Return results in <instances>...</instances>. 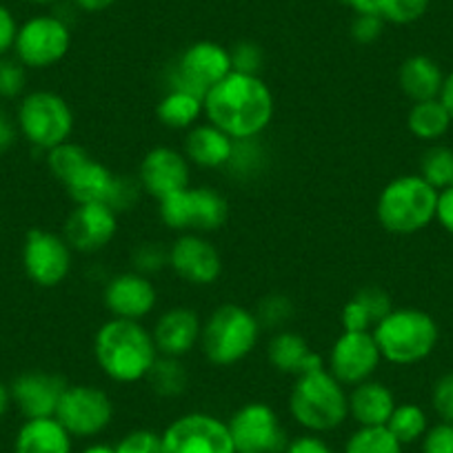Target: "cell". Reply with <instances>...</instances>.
<instances>
[{
  "label": "cell",
  "mask_w": 453,
  "mask_h": 453,
  "mask_svg": "<svg viewBox=\"0 0 453 453\" xmlns=\"http://www.w3.org/2000/svg\"><path fill=\"white\" fill-rule=\"evenodd\" d=\"M204 116L234 141H251L273 119V96L267 82L254 73L229 72L203 100Z\"/></svg>",
  "instance_id": "obj_1"
},
{
  "label": "cell",
  "mask_w": 453,
  "mask_h": 453,
  "mask_svg": "<svg viewBox=\"0 0 453 453\" xmlns=\"http://www.w3.org/2000/svg\"><path fill=\"white\" fill-rule=\"evenodd\" d=\"M94 356L111 380L129 385L145 380L160 354L154 335L141 322L111 318L96 334Z\"/></svg>",
  "instance_id": "obj_2"
},
{
  "label": "cell",
  "mask_w": 453,
  "mask_h": 453,
  "mask_svg": "<svg viewBox=\"0 0 453 453\" xmlns=\"http://www.w3.org/2000/svg\"><path fill=\"white\" fill-rule=\"evenodd\" d=\"M380 356L394 365H416L434 354L440 331L422 309H391L372 329Z\"/></svg>",
  "instance_id": "obj_3"
},
{
  "label": "cell",
  "mask_w": 453,
  "mask_h": 453,
  "mask_svg": "<svg viewBox=\"0 0 453 453\" xmlns=\"http://www.w3.org/2000/svg\"><path fill=\"white\" fill-rule=\"evenodd\" d=\"M291 416L311 431H329L349 416V395L329 369L320 367L296 378L289 395Z\"/></svg>",
  "instance_id": "obj_4"
},
{
  "label": "cell",
  "mask_w": 453,
  "mask_h": 453,
  "mask_svg": "<svg viewBox=\"0 0 453 453\" xmlns=\"http://www.w3.org/2000/svg\"><path fill=\"white\" fill-rule=\"evenodd\" d=\"M438 189L422 176H400L391 180L378 196L376 213L389 234L409 236L435 220Z\"/></svg>",
  "instance_id": "obj_5"
},
{
  "label": "cell",
  "mask_w": 453,
  "mask_h": 453,
  "mask_svg": "<svg viewBox=\"0 0 453 453\" xmlns=\"http://www.w3.org/2000/svg\"><path fill=\"white\" fill-rule=\"evenodd\" d=\"M260 338V320L241 304H222L200 331V345L209 363L229 367L254 351Z\"/></svg>",
  "instance_id": "obj_6"
},
{
  "label": "cell",
  "mask_w": 453,
  "mask_h": 453,
  "mask_svg": "<svg viewBox=\"0 0 453 453\" xmlns=\"http://www.w3.org/2000/svg\"><path fill=\"white\" fill-rule=\"evenodd\" d=\"M19 127L38 150H54L69 141L73 129L72 107L54 91H32L19 107Z\"/></svg>",
  "instance_id": "obj_7"
},
{
  "label": "cell",
  "mask_w": 453,
  "mask_h": 453,
  "mask_svg": "<svg viewBox=\"0 0 453 453\" xmlns=\"http://www.w3.org/2000/svg\"><path fill=\"white\" fill-rule=\"evenodd\" d=\"M226 200L209 187H187L160 200V220L176 232L207 234L225 225Z\"/></svg>",
  "instance_id": "obj_8"
},
{
  "label": "cell",
  "mask_w": 453,
  "mask_h": 453,
  "mask_svg": "<svg viewBox=\"0 0 453 453\" xmlns=\"http://www.w3.org/2000/svg\"><path fill=\"white\" fill-rule=\"evenodd\" d=\"M72 47V32L58 16H34L16 34V58L32 69H45L60 63Z\"/></svg>",
  "instance_id": "obj_9"
},
{
  "label": "cell",
  "mask_w": 453,
  "mask_h": 453,
  "mask_svg": "<svg viewBox=\"0 0 453 453\" xmlns=\"http://www.w3.org/2000/svg\"><path fill=\"white\" fill-rule=\"evenodd\" d=\"M232 67V54L211 41L194 42L182 51L173 69L172 89H185L204 100L207 91L222 81Z\"/></svg>",
  "instance_id": "obj_10"
},
{
  "label": "cell",
  "mask_w": 453,
  "mask_h": 453,
  "mask_svg": "<svg viewBox=\"0 0 453 453\" xmlns=\"http://www.w3.org/2000/svg\"><path fill=\"white\" fill-rule=\"evenodd\" d=\"M163 453H236V447L225 422L207 413H189L167 426Z\"/></svg>",
  "instance_id": "obj_11"
},
{
  "label": "cell",
  "mask_w": 453,
  "mask_h": 453,
  "mask_svg": "<svg viewBox=\"0 0 453 453\" xmlns=\"http://www.w3.org/2000/svg\"><path fill=\"white\" fill-rule=\"evenodd\" d=\"M111 416V400L103 389L91 385H73L65 389L54 418L67 429L69 435L89 438L107 429Z\"/></svg>",
  "instance_id": "obj_12"
},
{
  "label": "cell",
  "mask_w": 453,
  "mask_h": 453,
  "mask_svg": "<svg viewBox=\"0 0 453 453\" xmlns=\"http://www.w3.org/2000/svg\"><path fill=\"white\" fill-rule=\"evenodd\" d=\"M382 356L372 331H342L329 351V373L340 385H360L376 373Z\"/></svg>",
  "instance_id": "obj_13"
},
{
  "label": "cell",
  "mask_w": 453,
  "mask_h": 453,
  "mask_svg": "<svg viewBox=\"0 0 453 453\" xmlns=\"http://www.w3.org/2000/svg\"><path fill=\"white\" fill-rule=\"evenodd\" d=\"M226 426H229L236 451L280 453L287 449L285 431H282L276 411L269 404H245L234 413Z\"/></svg>",
  "instance_id": "obj_14"
},
{
  "label": "cell",
  "mask_w": 453,
  "mask_h": 453,
  "mask_svg": "<svg viewBox=\"0 0 453 453\" xmlns=\"http://www.w3.org/2000/svg\"><path fill=\"white\" fill-rule=\"evenodd\" d=\"M23 267L29 280L36 285H60L72 272V247L58 234L32 229L25 236Z\"/></svg>",
  "instance_id": "obj_15"
},
{
  "label": "cell",
  "mask_w": 453,
  "mask_h": 453,
  "mask_svg": "<svg viewBox=\"0 0 453 453\" xmlns=\"http://www.w3.org/2000/svg\"><path fill=\"white\" fill-rule=\"evenodd\" d=\"M119 232V213L100 203L76 204L65 220V241L72 250L94 254L104 250Z\"/></svg>",
  "instance_id": "obj_16"
},
{
  "label": "cell",
  "mask_w": 453,
  "mask_h": 453,
  "mask_svg": "<svg viewBox=\"0 0 453 453\" xmlns=\"http://www.w3.org/2000/svg\"><path fill=\"white\" fill-rule=\"evenodd\" d=\"M167 263L189 285H211L220 278L222 260L216 247L198 234H185L173 242L167 254Z\"/></svg>",
  "instance_id": "obj_17"
},
{
  "label": "cell",
  "mask_w": 453,
  "mask_h": 453,
  "mask_svg": "<svg viewBox=\"0 0 453 453\" xmlns=\"http://www.w3.org/2000/svg\"><path fill=\"white\" fill-rule=\"evenodd\" d=\"M189 173V160L185 154L172 147H156L142 158L138 180L142 191L163 200L176 191L187 189L191 180Z\"/></svg>",
  "instance_id": "obj_18"
},
{
  "label": "cell",
  "mask_w": 453,
  "mask_h": 453,
  "mask_svg": "<svg viewBox=\"0 0 453 453\" xmlns=\"http://www.w3.org/2000/svg\"><path fill=\"white\" fill-rule=\"evenodd\" d=\"M158 300V291L147 276L138 272L120 273L111 278L104 287V307L113 313V318L138 320L150 316Z\"/></svg>",
  "instance_id": "obj_19"
},
{
  "label": "cell",
  "mask_w": 453,
  "mask_h": 453,
  "mask_svg": "<svg viewBox=\"0 0 453 453\" xmlns=\"http://www.w3.org/2000/svg\"><path fill=\"white\" fill-rule=\"evenodd\" d=\"M67 387V382L56 376V373L29 372L12 382L10 394L27 420H32V418H54Z\"/></svg>",
  "instance_id": "obj_20"
},
{
  "label": "cell",
  "mask_w": 453,
  "mask_h": 453,
  "mask_svg": "<svg viewBox=\"0 0 453 453\" xmlns=\"http://www.w3.org/2000/svg\"><path fill=\"white\" fill-rule=\"evenodd\" d=\"M200 331H203V325L198 320V313L187 307H176L158 318L151 335H154L160 356L182 358L200 342Z\"/></svg>",
  "instance_id": "obj_21"
},
{
  "label": "cell",
  "mask_w": 453,
  "mask_h": 453,
  "mask_svg": "<svg viewBox=\"0 0 453 453\" xmlns=\"http://www.w3.org/2000/svg\"><path fill=\"white\" fill-rule=\"evenodd\" d=\"M236 141L216 125H194L185 136V156L189 163L204 169H218L232 163Z\"/></svg>",
  "instance_id": "obj_22"
},
{
  "label": "cell",
  "mask_w": 453,
  "mask_h": 453,
  "mask_svg": "<svg viewBox=\"0 0 453 453\" xmlns=\"http://www.w3.org/2000/svg\"><path fill=\"white\" fill-rule=\"evenodd\" d=\"M269 363L282 373L289 376H303V373L313 372V369L325 367V360L309 349L303 335L294 334V331H282L272 338L267 347Z\"/></svg>",
  "instance_id": "obj_23"
},
{
  "label": "cell",
  "mask_w": 453,
  "mask_h": 453,
  "mask_svg": "<svg viewBox=\"0 0 453 453\" xmlns=\"http://www.w3.org/2000/svg\"><path fill=\"white\" fill-rule=\"evenodd\" d=\"M398 85L413 103L440 98L444 85V73L440 65L429 56H409L398 69Z\"/></svg>",
  "instance_id": "obj_24"
},
{
  "label": "cell",
  "mask_w": 453,
  "mask_h": 453,
  "mask_svg": "<svg viewBox=\"0 0 453 453\" xmlns=\"http://www.w3.org/2000/svg\"><path fill=\"white\" fill-rule=\"evenodd\" d=\"M394 409V394L382 382L365 380L349 394V413L360 426H387Z\"/></svg>",
  "instance_id": "obj_25"
},
{
  "label": "cell",
  "mask_w": 453,
  "mask_h": 453,
  "mask_svg": "<svg viewBox=\"0 0 453 453\" xmlns=\"http://www.w3.org/2000/svg\"><path fill=\"white\" fill-rule=\"evenodd\" d=\"M72 435L56 418H32L19 429L14 453H69Z\"/></svg>",
  "instance_id": "obj_26"
},
{
  "label": "cell",
  "mask_w": 453,
  "mask_h": 453,
  "mask_svg": "<svg viewBox=\"0 0 453 453\" xmlns=\"http://www.w3.org/2000/svg\"><path fill=\"white\" fill-rule=\"evenodd\" d=\"M160 123L169 129H191L200 113H204L203 98L185 89H172L156 107Z\"/></svg>",
  "instance_id": "obj_27"
},
{
  "label": "cell",
  "mask_w": 453,
  "mask_h": 453,
  "mask_svg": "<svg viewBox=\"0 0 453 453\" xmlns=\"http://www.w3.org/2000/svg\"><path fill=\"white\" fill-rule=\"evenodd\" d=\"M451 125V116L440 98L413 103V107L409 109L407 127L420 141H438L449 132Z\"/></svg>",
  "instance_id": "obj_28"
},
{
  "label": "cell",
  "mask_w": 453,
  "mask_h": 453,
  "mask_svg": "<svg viewBox=\"0 0 453 453\" xmlns=\"http://www.w3.org/2000/svg\"><path fill=\"white\" fill-rule=\"evenodd\" d=\"M387 429L395 435L400 444L416 442L426 434V413L418 404H398L387 422Z\"/></svg>",
  "instance_id": "obj_29"
},
{
  "label": "cell",
  "mask_w": 453,
  "mask_h": 453,
  "mask_svg": "<svg viewBox=\"0 0 453 453\" xmlns=\"http://www.w3.org/2000/svg\"><path fill=\"white\" fill-rule=\"evenodd\" d=\"M147 380L154 387L156 394L160 395H178L185 391L187 372L180 365V358H169V356H158L154 367L147 373Z\"/></svg>",
  "instance_id": "obj_30"
},
{
  "label": "cell",
  "mask_w": 453,
  "mask_h": 453,
  "mask_svg": "<svg viewBox=\"0 0 453 453\" xmlns=\"http://www.w3.org/2000/svg\"><path fill=\"white\" fill-rule=\"evenodd\" d=\"M345 453H403V444L387 426H360L347 442Z\"/></svg>",
  "instance_id": "obj_31"
},
{
  "label": "cell",
  "mask_w": 453,
  "mask_h": 453,
  "mask_svg": "<svg viewBox=\"0 0 453 453\" xmlns=\"http://www.w3.org/2000/svg\"><path fill=\"white\" fill-rule=\"evenodd\" d=\"M420 176L434 189H451L453 187V150L449 147H434L422 156Z\"/></svg>",
  "instance_id": "obj_32"
},
{
  "label": "cell",
  "mask_w": 453,
  "mask_h": 453,
  "mask_svg": "<svg viewBox=\"0 0 453 453\" xmlns=\"http://www.w3.org/2000/svg\"><path fill=\"white\" fill-rule=\"evenodd\" d=\"M87 158H89V154H87L85 147L69 141L47 151V165H50V172L54 173L63 185L78 172V169H81V165L85 163Z\"/></svg>",
  "instance_id": "obj_33"
},
{
  "label": "cell",
  "mask_w": 453,
  "mask_h": 453,
  "mask_svg": "<svg viewBox=\"0 0 453 453\" xmlns=\"http://www.w3.org/2000/svg\"><path fill=\"white\" fill-rule=\"evenodd\" d=\"M431 0H378V14L385 23L411 25L429 10Z\"/></svg>",
  "instance_id": "obj_34"
},
{
  "label": "cell",
  "mask_w": 453,
  "mask_h": 453,
  "mask_svg": "<svg viewBox=\"0 0 453 453\" xmlns=\"http://www.w3.org/2000/svg\"><path fill=\"white\" fill-rule=\"evenodd\" d=\"M25 82H27V73H25V65L19 58H0V96L3 98H16L23 94Z\"/></svg>",
  "instance_id": "obj_35"
},
{
  "label": "cell",
  "mask_w": 453,
  "mask_h": 453,
  "mask_svg": "<svg viewBox=\"0 0 453 453\" xmlns=\"http://www.w3.org/2000/svg\"><path fill=\"white\" fill-rule=\"evenodd\" d=\"M113 453H163V435H156L145 429L134 431L120 440Z\"/></svg>",
  "instance_id": "obj_36"
},
{
  "label": "cell",
  "mask_w": 453,
  "mask_h": 453,
  "mask_svg": "<svg viewBox=\"0 0 453 453\" xmlns=\"http://www.w3.org/2000/svg\"><path fill=\"white\" fill-rule=\"evenodd\" d=\"M376 326L372 313L365 307L363 300L358 296L349 300L342 309V329L345 331H372Z\"/></svg>",
  "instance_id": "obj_37"
},
{
  "label": "cell",
  "mask_w": 453,
  "mask_h": 453,
  "mask_svg": "<svg viewBox=\"0 0 453 453\" xmlns=\"http://www.w3.org/2000/svg\"><path fill=\"white\" fill-rule=\"evenodd\" d=\"M229 54H232L234 72L254 73V76H258V69L260 65H263V51H260V47H256L254 42H241V45L234 47Z\"/></svg>",
  "instance_id": "obj_38"
},
{
  "label": "cell",
  "mask_w": 453,
  "mask_h": 453,
  "mask_svg": "<svg viewBox=\"0 0 453 453\" xmlns=\"http://www.w3.org/2000/svg\"><path fill=\"white\" fill-rule=\"evenodd\" d=\"M434 409L444 422L453 425V372L444 373L434 387Z\"/></svg>",
  "instance_id": "obj_39"
},
{
  "label": "cell",
  "mask_w": 453,
  "mask_h": 453,
  "mask_svg": "<svg viewBox=\"0 0 453 453\" xmlns=\"http://www.w3.org/2000/svg\"><path fill=\"white\" fill-rule=\"evenodd\" d=\"M385 29V20L378 14H356L354 25H351V36L363 45L376 42Z\"/></svg>",
  "instance_id": "obj_40"
},
{
  "label": "cell",
  "mask_w": 453,
  "mask_h": 453,
  "mask_svg": "<svg viewBox=\"0 0 453 453\" xmlns=\"http://www.w3.org/2000/svg\"><path fill=\"white\" fill-rule=\"evenodd\" d=\"M422 453H453V425L440 422L426 431Z\"/></svg>",
  "instance_id": "obj_41"
},
{
  "label": "cell",
  "mask_w": 453,
  "mask_h": 453,
  "mask_svg": "<svg viewBox=\"0 0 453 453\" xmlns=\"http://www.w3.org/2000/svg\"><path fill=\"white\" fill-rule=\"evenodd\" d=\"M16 34H19V23L14 14L5 5H0V58L7 56V51L14 50Z\"/></svg>",
  "instance_id": "obj_42"
},
{
  "label": "cell",
  "mask_w": 453,
  "mask_h": 453,
  "mask_svg": "<svg viewBox=\"0 0 453 453\" xmlns=\"http://www.w3.org/2000/svg\"><path fill=\"white\" fill-rule=\"evenodd\" d=\"M435 220L444 226V232L453 236V187L438 191V204H435Z\"/></svg>",
  "instance_id": "obj_43"
},
{
  "label": "cell",
  "mask_w": 453,
  "mask_h": 453,
  "mask_svg": "<svg viewBox=\"0 0 453 453\" xmlns=\"http://www.w3.org/2000/svg\"><path fill=\"white\" fill-rule=\"evenodd\" d=\"M285 453H334L326 442H322L316 435H303V438H296L294 442L287 444Z\"/></svg>",
  "instance_id": "obj_44"
},
{
  "label": "cell",
  "mask_w": 453,
  "mask_h": 453,
  "mask_svg": "<svg viewBox=\"0 0 453 453\" xmlns=\"http://www.w3.org/2000/svg\"><path fill=\"white\" fill-rule=\"evenodd\" d=\"M16 141V127L12 125V120L7 116L0 113V154L10 150Z\"/></svg>",
  "instance_id": "obj_45"
},
{
  "label": "cell",
  "mask_w": 453,
  "mask_h": 453,
  "mask_svg": "<svg viewBox=\"0 0 453 453\" xmlns=\"http://www.w3.org/2000/svg\"><path fill=\"white\" fill-rule=\"evenodd\" d=\"M338 3L351 7L356 14H378V0H338Z\"/></svg>",
  "instance_id": "obj_46"
},
{
  "label": "cell",
  "mask_w": 453,
  "mask_h": 453,
  "mask_svg": "<svg viewBox=\"0 0 453 453\" xmlns=\"http://www.w3.org/2000/svg\"><path fill=\"white\" fill-rule=\"evenodd\" d=\"M116 0H73V5L82 12H89V14H96V12H104L113 5Z\"/></svg>",
  "instance_id": "obj_47"
},
{
  "label": "cell",
  "mask_w": 453,
  "mask_h": 453,
  "mask_svg": "<svg viewBox=\"0 0 453 453\" xmlns=\"http://www.w3.org/2000/svg\"><path fill=\"white\" fill-rule=\"evenodd\" d=\"M440 100H442V104L447 107L449 116H451V123H453V72L449 73V76H444V85H442V91H440Z\"/></svg>",
  "instance_id": "obj_48"
},
{
  "label": "cell",
  "mask_w": 453,
  "mask_h": 453,
  "mask_svg": "<svg viewBox=\"0 0 453 453\" xmlns=\"http://www.w3.org/2000/svg\"><path fill=\"white\" fill-rule=\"evenodd\" d=\"M10 400H12L10 389L0 382V418H3V413L7 411V407H10Z\"/></svg>",
  "instance_id": "obj_49"
},
{
  "label": "cell",
  "mask_w": 453,
  "mask_h": 453,
  "mask_svg": "<svg viewBox=\"0 0 453 453\" xmlns=\"http://www.w3.org/2000/svg\"><path fill=\"white\" fill-rule=\"evenodd\" d=\"M82 453H113V449L107 447V444H94V447L85 449Z\"/></svg>",
  "instance_id": "obj_50"
},
{
  "label": "cell",
  "mask_w": 453,
  "mask_h": 453,
  "mask_svg": "<svg viewBox=\"0 0 453 453\" xmlns=\"http://www.w3.org/2000/svg\"><path fill=\"white\" fill-rule=\"evenodd\" d=\"M29 3H34V5H51L56 0H29Z\"/></svg>",
  "instance_id": "obj_51"
},
{
  "label": "cell",
  "mask_w": 453,
  "mask_h": 453,
  "mask_svg": "<svg viewBox=\"0 0 453 453\" xmlns=\"http://www.w3.org/2000/svg\"><path fill=\"white\" fill-rule=\"evenodd\" d=\"M236 453H250V451H236Z\"/></svg>",
  "instance_id": "obj_52"
}]
</instances>
